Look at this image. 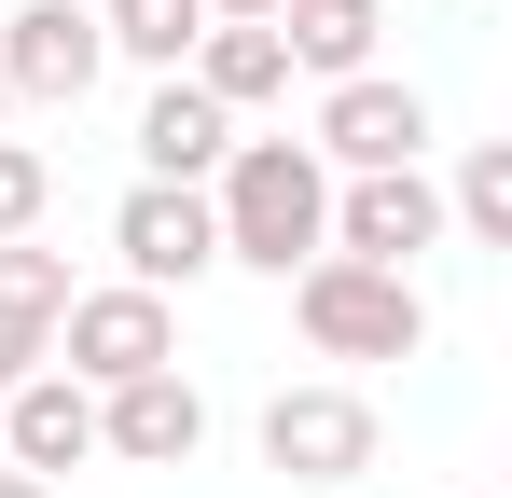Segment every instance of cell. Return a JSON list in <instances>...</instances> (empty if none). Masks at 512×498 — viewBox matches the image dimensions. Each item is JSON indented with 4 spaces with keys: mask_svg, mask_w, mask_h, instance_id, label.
Instances as JSON below:
<instances>
[{
    "mask_svg": "<svg viewBox=\"0 0 512 498\" xmlns=\"http://www.w3.org/2000/svg\"><path fill=\"white\" fill-rule=\"evenodd\" d=\"M443 222H471L485 249H512V139H471L457 180H443Z\"/></svg>",
    "mask_w": 512,
    "mask_h": 498,
    "instance_id": "16",
    "label": "cell"
},
{
    "mask_svg": "<svg viewBox=\"0 0 512 498\" xmlns=\"http://www.w3.org/2000/svg\"><path fill=\"white\" fill-rule=\"evenodd\" d=\"M222 153H236V111H222L194 70H167V83H153V111H139V180H194V194H208V166H222Z\"/></svg>",
    "mask_w": 512,
    "mask_h": 498,
    "instance_id": "11",
    "label": "cell"
},
{
    "mask_svg": "<svg viewBox=\"0 0 512 498\" xmlns=\"http://www.w3.org/2000/svg\"><path fill=\"white\" fill-rule=\"evenodd\" d=\"M374 28H388V0H277V42H291V70H374Z\"/></svg>",
    "mask_w": 512,
    "mask_h": 498,
    "instance_id": "14",
    "label": "cell"
},
{
    "mask_svg": "<svg viewBox=\"0 0 512 498\" xmlns=\"http://www.w3.org/2000/svg\"><path fill=\"white\" fill-rule=\"evenodd\" d=\"M111 249H125V277H139V291H194V277L222 263V222H208V194H194V180H139V194L111 208Z\"/></svg>",
    "mask_w": 512,
    "mask_h": 498,
    "instance_id": "8",
    "label": "cell"
},
{
    "mask_svg": "<svg viewBox=\"0 0 512 498\" xmlns=\"http://www.w3.org/2000/svg\"><path fill=\"white\" fill-rule=\"evenodd\" d=\"M42 208H56V166L28 153V139H0V236H28Z\"/></svg>",
    "mask_w": 512,
    "mask_h": 498,
    "instance_id": "17",
    "label": "cell"
},
{
    "mask_svg": "<svg viewBox=\"0 0 512 498\" xmlns=\"http://www.w3.org/2000/svg\"><path fill=\"white\" fill-rule=\"evenodd\" d=\"M443 236V180L429 166H374V180H333V236L346 263H388V277H416V249Z\"/></svg>",
    "mask_w": 512,
    "mask_h": 498,
    "instance_id": "7",
    "label": "cell"
},
{
    "mask_svg": "<svg viewBox=\"0 0 512 498\" xmlns=\"http://www.w3.org/2000/svg\"><path fill=\"white\" fill-rule=\"evenodd\" d=\"M194 83H208L222 111L291 97V42H277V14H222V28H194Z\"/></svg>",
    "mask_w": 512,
    "mask_h": 498,
    "instance_id": "13",
    "label": "cell"
},
{
    "mask_svg": "<svg viewBox=\"0 0 512 498\" xmlns=\"http://www.w3.org/2000/svg\"><path fill=\"white\" fill-rule=\"evenodd\" d=\"M167 360H180V319H167V291H139V277L56 305V374L70 388H125V374H167Z\"/></svg>",
    "mask_w": 512,
    "mask_h": 498,
    "instance_id": "3",
    "label": "cell"
},
{
    "mask_svg": "<svg viewBox=\"0 0 512 498\" xmlns=\"http://www.w3.org/2000/svg\"><path fill=\"white\" fill-rule=\"evenodd\" d=\"M291 319H305V346H319V360H416V346H429L416 277H388V263H346V249L291 263Z\"/></svg>",
    "mask_w": 512,
    "mask_h": 498,
    "instance_id": "2",
    "label": "cell"
},
{
    "mask_svg": "<svg viewBox=\"0 0 512 498\" xmlns=\"http://www.w3.org/2000/svg\"><path fill=\"white\" fill-rule=\"evenodd\" d=\"M56 305H70V263L28 236H0V388L56 360Z\"/></svg>",
    "mask_w": 512,
    "mask_h": 498,
    "instance_id": "12",
    "label": "cell"
},
{
    "mask_svg": "<svg viewBox=\"0 0 512 498\" xmlns=\"http://www.w3.org/2000/svg\"><path fill=\"white\" fill-rule=\"evenodd\" d=\"M305 153L346 166V180L416 166V153H429V97H416V83H388V70H346V83H319V139H305Z\"/></svg>",
    "mask_w": 512,
    "mask_h": 498,
    "instance_id": "4",
    "label": "cell"
},
{
    "mask_svg": "<svg viewBox=\"0 0 512 498\" xmlns=\"http://www.w3.org/2000/svg\"><path fill=\"white\" fill-rule=\"evenodd\" d=\"M208 180H222V194H208V222H222V263H250V277H291V263H319V236H333V166L305 153V139H236Z\"/></svg>",
    "mask_w": 512,
    "mask_h": 498,
    "instance_id": "1",
    "label": "cell"
},
{
    "mask_svg": "<svg viewBox=\"0 0 512 498\" xmlns=\"http://www.w3.org/2000/svg\"><path fill=\"white\" fill-rule=\"evenodd\" d=\"M84 457H97V388H70L56 360L0 388V471H42V485H56V471H84Z\"/></svg>",
    "mask_w": 512,
    "mask_h": 498,
    "instance_id": "10",
    "label": "cell"
},
{
    "mask_svg": "<svg viewBox=\"0 0 512 498\" xmlns=\"http://www.w3.org/2000/svg\"><path fill=\"white\" fill-rule=\"evenodd\" d=\"M222 14H277V0H208V28H222Z\"/></svg>",
    "mask_w": 512,
    "mask_h": 498,
    "instance_id": "19",
    "label": "cell"
},
{
    "mask_svg": "<svg viewBox=\"0 0 512 498\" xmlns=\"http://www.w3.org/2000/svg\"><path fill=\"white\" fill-rule=\"evenodd\" d=\"M194 28H208V0H97V42H111V56H139V70H180V56H194Z\"/></svg>",
    "mask_w": 512,
    "mask_h": 498,
    "instance_id": "15",
    "label": "cell"
},
{
    "mask_svg": "<svg viewBox=\"0 0 512 498\" xmlns=\"http://www.w3.org/2000/svg\"><path fill=\"white\" fill-rule=\"evenodd\" d=\"M194 443H208V388H194L180 360L97 388V457H125V471H194Z\"/></svg>",
    "mask_w": 512,
    "mask_h": 498,
    "instance_id": "9",
    "label": "cell"
},
{
    "mask_svg": "<svg viewBox=\"0 0 512 498\" xmlns=\"http://www.w3.org/2000/svg\"><path fill=\"white\" fill-rule=\"evenodd\" d=\"M111 70L97 42V0H28L0 14V97H42V111H84V83Z\"/></svg>",
    "mask_w": 512,
    "mask_h": 498,
    "instance_id": "5",
    "label": "cell"
},
{
    "mask_svg": "<svg viewBox=\"0 0 512 498\" xmlns=\"http://www.w3.org/2000/svg\"><path fill=\"white\" fill-rule=\"evenodd\" d=\"M0 111H14V97H0Z\"/></svg>",
    "mask_w": 512,
    "mask_h": 498,
    "instance_id": "20",
    "label": "cell"
},
{
    "mask_svg": "<svg viewBox=\"0 0 512 498\" xmlns=\"http://www.w3.org/2000/svg\"><path fill=\"white\" fill-rule=\"evenodd\" d=\"M0 498H56V485H42V471H0Z\"/></svg>",
    "mask_w": 512,
    "mask_h": 498,
    "instance_id": "18",
    "label": "cell"
},
{
    "mask_svg": "<svg viewBox=\"0 0 512 498\" xmlns=\"http://www.w3.org/2000/svg\"><path fill=\"white\" fill-rule=\"evenodd\" d=\"M263 471L360 485V471H374V402H360V388H277V402H263Z\"/></svg>",
    "mask_w": 512,
    "mask_h": 498,
    "instance_id": "6",
    "label": "cell"
}]
</instances>
